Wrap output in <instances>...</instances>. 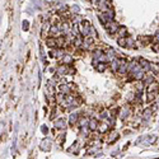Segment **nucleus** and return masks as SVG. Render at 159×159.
Returning <instances> with one entry per match:
<instances>
[{
    "label": "nucleus",
    "instance_id": "58836bf2",
    "mask_svg": "<svg viewBox=\"0 0 159 159\" xmlns=\"http://www.w3.org/2000/svg\"><path fill=\"white\" fill-rule=\"evenodd\" d=\"M48 54H50V57H52V59H54V57H56V48H54V50L51 48Z\"/></svg>",
    "mask_w": 159,
    "mask_h": 159
},
{
    "label": "nucleus",
    "instance_id": "1a4fd4ad",
    "mask_svg": "<svg viewBox=\"0 0 159 159\" xmlns=\"http://www.w3.org/2000/svg\"><path fill=\"white\" fill-rule=\"evenodd\" d=\"M102 16L106 18V20H107V22H112L113 18H115V11H113V9H110V10H107V11L102 13Z\"/></svg>",
    "mask_w": 159,
    "mask_h": 159
},
{
    "label": "nucleus",
    "instance_id": "79ce46f5",
    "mask_svg": "<svg viewBox=\"0 0 159 159\" xmlns=\"http://www.w3.org/2000/svg\"><path fill=\"white\" fill-rule=\"evenodd\" d=\"M97 2H99V0H97Z\"/></svg>",
    "mask_w": 159,
    "mask_h": 159
},
{
    "label": "nucleus",
    "instance_id": "4be33fe9",
    "mask_svg": "<svg viewBox=\"0 0 159 159\" xmlns=\"http://www.w3.org/2000/svg\"><path fill=\"white\" fill-rule=\"evenodd\" d=\"M106 55H107V57H108V60H110V61H113L115 59H117V57H116V51H115V50H112V48H110V50L107 51V54H106Z\"/></svg>",
    "mask_w": 159,
    "mask_h": 159
},
{
    "label": "nucleus",
    "instance_id": "37998d69",
    "mask_svg": "<svg viewBox=\"0 0 159 159\" xmlns=\"http://www.w3.org/2000/svg\"><path fill=\"white\" fill-rule=\"evenodd\" d=\"M158 159H159V158H158Z\"/></svg>",
    "mask_w": 159,
    "mask_h": 159
},
{
    "label": "nucleus",
    "instance_id": "9b49d317",
    "mask_svg": "<svg viewBox=\"0 0 159 159\" xmlns=\"http://www.w3.org/2000/svg\"><path fill=\"white\" fill-rule=\"evenodd\" d=\"M78 121H79V113H78V112L70 113V116H69V124H70L71 126H74L75 124H78Z\"/></svg>",
    "mask_w": 159,
    "mask_h": 159
},
{
    "label": "nucleus",
    "instance_id": "393cba45",
    "mask_svg": "<svg viewBox=\"0 0 159 159\" xmlns=\"http://www.w3.org/2000/svg\"><path fill=\"white\" fill-rule=\"evenodd\" d=\"M155 97H157V92H148V93H147V98H148L147 101H148V102L154 101Z\"/></svg>",
    "mask_w": 159,
    "mask_h": 159
},
{
    "label": "nucleus",
    "instance_id": "c85d7f7f",
    "mask_svg": "<svg viewBox=\"0 0 159 159\" xmlns=\"http://www.w3.org/2000/svg\"><path fill=\"white\" fill-rule=\"evenodd\" d=\"M65 51H64V48H56V59H62L65 55Z\"/></svg>",
    "mask_w": 159,
    "mask_h": 159
},
{
    "label": "nucleus",
    "instance_id": "dca6fc26",
    "mask_svg": "<svg viewBox=\"0 0 159 159\" xmlns=\"http://www.w3.org/2000/svg\"><path fill=\"white\" fill-rule=\"evenodd\" d=\"M46 45H47V47H50V48H52V47H57L56 38H55V37H48V38L46 39Z\"/></svg>",
    "mask_w": 159,
    "mask_h": 159
},
{
    "label": "nucleus",
    "instance_id": "ddd939ff",
    "mask_svg": "<svg viewBox=\"0 0 159 159\" xmlns=\"http://www.w3.org/2000/svg\"><path fill=\"white\" fill-rule=\"evenodd\" d=\"M130 113H131V111H130V107H124L122 110H121V112H120V118H122V120H127L129 118V116H130Z\"/></svg>",
    "mask_w": 159,
    "mask_h": 159
},
{
    "label": "nucleus",
    "instance_id": "aec40b11",
    "mask_svg": "<svg viewBox=\"0 0 159 159\" xmlns=\"http://www.w3.org/2000/svg\"><path fill=\"white\" fill-rule=\"evenodd\" d=\"M152 115H153V110L145 108L144 112H143V118H144V120H149V118L152 117Z\"/></svg>",
    "mask_w": 159,
    "mask_h": 159
},
{
    "label": "nucleus",
    "instance_id": "72a5a7b5",
    "mask_svg": "<svg viewBox=\"0 0 159 159\" xmlns=\"http://www.w3.org/2000/svg\"><path fill=\"white\" fill-rule=\"evenodd\" d=\"M107 124H108V126L110 127H112V126H115V124H116V118L113 117V116H111L108 120H107Z\"/></svg>",
    "mask_w": 159,
    "mask_h": 159
},
{
    "label": "nucleus",
    "instance_id": "6e6552de",
    "mask_svg": "<svg viewBox=\"0 0 159 159\" xmlns=\"http://www.w3.org/2000/svg\"><path fill=\"white\" fill-rule=\"evenodd\" d=\"M129 71V64L125 61V60H121V65H120V68H118V74H121V75H124V74H126Z\"/></svg>",
    "mask_w": 159,
    "mask_h": 159
},
{
    "label": "nucleus",
    "instance_id": "bb28decb",
    "mask_svg": "<svg viewBox=\"0 0 159 159\" xmlns=\"http://www.w3.org/2000/svg\"><path fill=\"white\" fill-rule=\"evenodd\" d=\"M117 45L120 46V47H126V38L125 37L117 38Z\"/></svg>",
    "mask_w": 159,
    "mask_h": 159
},
{
    "label": "nucleus",
    "instance_id": "f3484780",
    "mask_svg": "<svg viewBox=\"0 0 159 159\" xmlns=\"http://www.w3.org/2000/svg\"><path fill=\"white\" fill-rule=\"evenodd\" d=\"M108 129H110V126H108V124L107 122H102V124H99V126H98V132L99 134H104V132H107L108 131Z\"/></svg>",
    "mask_w": 159,
    "mask_h": 159
},
{
    "label": "nucleus",
    "instance_id": "20e7f679",
    "mask_svg": "<svg viewBox=\"0 0 159 159\" xmlns=\"http://www.w3.org/2000/svg\"><path fill=\"white\" fill-rule=\"evenodd\" d=\"M75 89V85L74 84H61L59 87V90H60V93L65 94V96H70L71 93V90Z\"/></svg>",
    "mask_w": 159,
    "mask_h": 159
},
{
    "label": "nucleus",
    "instance_id": "9d476101",
    "mask_svg": "<svg viewBox=\"0 0 159 159\" xmlns=\"http://www.w3.org/2000/svg\"><path fill=\"white\" fill-rule=\"evenodd\" d=\"M98 126H99V124H98V121L96 120V118H89V124H88V127L90 129V131H96V130H98Z\"/></svg>",
    "mask_w": 159,
    "mask_h": 159
},
{
    "label": "nucleus",
    "instance_id": "f03ea898",
    "mask_svg": "<svg viewBox=\"0 0 159 159\" xmlns=\"http://www.w3.org/2000/svg\"><path fill=\"white\" fill-rule=\"evenodd\" d=\"M104 28H106V31H107L111 36H113L115 33L118 32V30H120V25H118V23H116L115 20H112V22H108L107 24H106Z\"/></svg>",
    "mask_w": 159,
    "mask_h": 159
},
{
    "label": "nucleus",
    "instance_id": "0eeeda50",
    "mask_svg": "<svg viewBox=\"0 0 159 159\" xmlns=\"http://www.w3.org/2000/svg\"><path fill=\"white\" fill-rule=\"evenodd\" d=\"M54 126H55V129L64 130V129H65V126H66V121H65V118H64V117H59V118H56L55 122H54Z\"/></svg>",
    "mask_w": 159,
    "mask_h": 159
},
{
    "label": "nucleus",
    "instance_id": "4c0bfd02",
    "mask_svg": "<svg viewBox=\"0 0 159 159\" xmlns=\"http://www.w3.org/2000/svg\"><path fill=\"white\" fill-rule=\"evenodd\" d=\"M66 9H68L66 4H60V5H59V8H57V10H59V11H65Z\"/></svg>",
    "mask_w": 159,
    "mask_h": 159
},
{
    "label": "nucleus",
    "instance_id": "ea45409f",
    "mask_svg": "<svg viewBox=\"0 0 159 159\" xmlns=\"http://www.w3.org/2000/svg\"><path fill=\"white\" fill-rule=\"evenodd\" d=\"M41 131H42V134H45V135L48 132V130H47V127H46L45 125H43V126H41Z\"/></svg>",
    "mask_w": 159,
    "mask_h": 159
},
{
    "label": "nucleus",
    "instance_id": "2f4dec72",
    "mask_svg": "<svg viewBox=\"0 0 159 159\" xmlns=\"http://www.w3.org/2000/svg\"><path fill=\"white\" fill-rule=\"evenodd\" d=\"M117 34H118V38H120V37H125V34H126V28H125V27H120V30H118Z\"/></svg>",
    "mask_w": 159,
    "mask_h": 159
},
{
    "label": "nucleus",
    "instance_id": "a211bd4d",
    "mask_svg": "<svg viewBox=\"0 0 159 159\" xmlns=\"http://www.w3.org/2000/svg\"><path fill=\"white\" fill-rule=\"evenodd\" d=\"M118 139V134L115 131V130H111L110 131V136H108V143H113Z\"/></svg>",
    "mask_w": 159,
    "mask_h": 159
},
{
    "label": "nucleus",
    "instance_id": "412c9836",
    "mask_svg": "<svg viewBox=\"0 0 159 159\" xmlns=\"http://www.w3.org/2000/svg\"><path fill=\"white\" fill-rule=\"evenodd\" d=\"M132 78H135L136 80H143V79L145 78V71L141 69L140 71H138V73H135L134 75H132Z\"/></svg>",
    "mask_w": 159,
    "mask_h": 159
},
{
    "label": "nucleus",
    "instance_id": "a19ab883",
    "mask_svg": "<svg viewBox=\"0 0 159 159\" xmlns=\"http://www.w3.org/2000/svg\"><path fill=\"white\" fill-rule=\"evenodd\" d=\"M23 25H24L23 28H24L25 31H27V30H28V22H27V20H24V22H23Z\"/></svg>",
    "mask_w": 159,
    "mask_h": 159
},
{
    "label": "nucleus",
    "instance_id": "6ab92c4d",
    "mask_svg": "<svg viewBox=\"0 0 159 159\" xmlns=\"http://www.w3.org/2000/svg\"><path fill=\"white\" fill-rule=\"evenodd\" d=\"M126 47L127 48H135V39L132 37H127L126 38Z\"/></svg>",
    "mask_w": 159,
    "mask_h": 159
},
{
    "label": "nucleus",
    "instance_id": "a878e982",
    "mask_svg": "<svg viewBox=\"0 0 159 159\" xmlns=\"http://www.w3.org/2000/svg\"><path fill=\"white\" fill-rule=\"evenodd\" d=\"M158 89H159V84L153 83L152 85H149V87H148V89H147V93H148V92H158Z\"/></svg>",
    "mask_w": 159,
    "mask_h": 159
},
{
    "label": "nucleus",
    "instance_id": "f8f14e48",
    "mask_svg": "<svg viewBox=\"0 0 159 159\" xmlns=\"http://www.w3.org/2000/svg\"><path fill=\"white\" fill-rule=\"evenodd\" d=\"M154 80H155V78H154L153 74H152V75H148V76H145V78L143 79L144 87H149V85H152V84L154 83Z\"/></svg>",
    "mask_w": 159,
    "mask_h": 159
},
{
    "label": "nucleus",
    "instance_id": "5701e85b",
    "mask_svg": "<svg viewBox=\"0 0 159 159\" xmlns=\"http://www.w3.org/2000/svg\"><path fill=\"white\" fill-rule=\"evenodd\" d=\"M88 124H89V120H87L85 117H80V118H79V121H78V125H79V127H84V126H88Z\"/></svg>",
    "mask_w": 159,
    "mask_h": 159
},
{
    "label": "nucleus",
    "instance_id": "423d86ee",
    "mask_svg": "<svg viewBox=\"0 0 159 159\" xmlns=\"http://www.w3.org/2000/svg\"><path fill=\"white\" fill-rule=\"evenodd\" d=\"M139 64H140V66H141V69L145 71V73H149L150 71V62L148 61V60H145L144 57H140L139 59Z\"/></svg>",
    "mask_w": 159,
    "mask_h": 159
},
{
    "label": "nucleus",
    "instance_id": "7ed1b4c3",
    "mask_svg": "<svg viewBox=\"0 0 159 159\" xmlns=\"http://www.w3.org/2000/svg\"><path fill=\"white\" fill-rule=\"evenodd\" d=\"M97 3H98V4H97V5H98V9H99L102 13L112 9V2H111V0H99V2H97Z\"/></svg>",
    "mask_w": 159,
    "mask_h": 159
},
{
    "label": "nucleus",
    "instance_id": "473e14b6",
    "mask_svg": "<svg viewBox=\"0 0 159 159\" xmlns=\"http://www.w3.org/2000/svg\"><path fill=\"white\" fill-rule=\"evenodd\" d=\"M89 37H92V38H97V31L94 30V27H90V31H89Z\"/></svg>",
    "mask_w": 159,
    "mask_h": 159
},
{
    "label": "nucleus",
    "instance_id": "f704fd0d",
    "mask_svg": "<svg viewBox=\"0 0 159 159\" xmlns=\"http://www.w3.org/2000/svg\"><path fill=\"white\" fill-rule=\"evenodd\" d=\"M139 39H140V41H141L144 45H148V43L150 42V38H149V37H144V36H141Z\"/></svg>",
    "mask_w": 159,
    "mask_h": 159
},
{
    "label": "nucleus",
    "instance_id": "cd10ccee",
    "mask_svg": "<svg viewBox=\"0 0 159 159\" xmlns=\"http://www.w3.org/2000/svg\"><path fill=\"white\" fill-rule=\"evenodd\" d=\"M96 68H97V70H98L99 73H103V71L106 70V68H107V65H106L104 62H99V64L96 66Z\"/></svg>",
    "mask_w": 159,
    "mask_h": 159
},
{
    "label": "nucleus",
    "instance_id": "39448f33",
    "mask_svg": "<svg viewBox=\"0 0 159 159\" xmlns=\"http://www.w3.org/2000/svg\"><path fill=\"white\" fill-rule=\"evenodd\" d=\"M141 70V66L139 64V61H135V60H132L131 62H129V71L131 73V76L134 75L135 73L140 71Z\"/></svg>",
    "mask_w": 159,
    "mask_h": 159
},
{
    "label": "nucleus",
    "instance_id": "2eb2a0df",
    "mask_svg": "<svg viewBox=\"0 0 159 159\" xmlns=\"http://www.w3.org/2000/svg\"><path fill=\"white\" fill-rule=\"evenodd\" d=\"M120 65H121V60L120 59H115L113 61H111V69H112V71H118Z\"/></svg>",
    "mask_w": 159,
    "mask_h": 159
},
{
    "label": "nucleus",
    "instance_id": "7c9ffc66",
    "mask_svg": "<svg viewBox=\"0 0 159 159\" xmlns=\"http://www.w3.org/2000/svg\"><path fill=\"white\" fill-rule=\"evenodd\" d=\"M62 62H64V64H71V62H73V57H71L70 55H65V56L62 57Z\"/></svg>",
    "mask_w": 159,
    "mask_h": 159
},
{
    "label": "nucleus",
    "instance_id": "c756f323",
    "mask_svg": "<svg viewBox=\"0 0 159 159\" xmlns=\"http://www.w3.org/2000/svg\"><path fill=\"white\" fill-rule=\"evenodd\" d=\"M102 55H103V51H102V50H96V51L93 52V59H94V60H98Z\"/></svg>",
    "mask_w": 159,
    "mask_h": 159
},
{
    "label": "nucleus",
    "instance_id": "e433bc0d",
    "mask_svg": "<svg viewBox=\"0 0 159 159\" xmlns=\"http://www.w3.org/2000/svg\"><path fill=\"white\" fill-rule=\"evenodd\" d=\"M153 39H154V42H155L157 45H159V30L155 32V34H154V38H153Z\"/></svg>",
    "mask_w": 159,
    "mask_h": 159
},
{
    "label": "nucleus",
    "instance_id": "c9c22d12",
    "mask_svg": "<svg viewBox=\"0 0 159 159\" xmlns=\"http://www.w3.org/2000/svg\"><path fill=\"white\" fill-rule=\"evenodd\" d=\"M71 11H73V13H75V14H78V13L80 11V8H79V5L74 4V5L71 7Z\"/></svg>",
    "mask_w": 159,
    "mask_h": 159
},
{
    "label": "nucleus",
    "instance_id": "4468645a",
    "mask_svg": "<svg viewBox=\"0 0 159 159\" xmlns=\"http://www.w3.org/2000/svg\"><path fill=\"white\" fill-rule=\"evenodd\" d=\"M66 73H69V68H68V66L61 65V66H59V68H56V75L61 76V75H65Z\"/></svg>",
    "mask_w": 159,
    "mask_h": 159
},
{
    "label": "nucleus",
    "instance_id": "b1692460",
    "mask_svg": "<svg viewBox=\"0 0 159 159\" xmlns=\"http://www.w3.org/2000/svg\"><path fill=\"white\" fill-rule=\"evenodd\" d=\"M110 117L111 116H110V112L108 111H102L101 115H99V118H101V120H103V121H107Z\"/></svg>",
    "mask_w": 159,
    "mask_h": 159
},
{
    "label": "nucleus",
    "instance_id": "f257e3e1",
    "mask_svg": "<svg viewBox=\"0 0 159 159\" xmlns=\"http://www.w3.org/2000/svg\"><path fill=\"white\" fill-rule=\"evenodd\" d=\"M78 27H79V33H80V36H83V38L84 37H88L89 36V31H90V23L88 22V20H83V22H80L78 24Z\"/></svg>",
    "mask_w": 159,
    "mask_h": 159
}]
</instances>
